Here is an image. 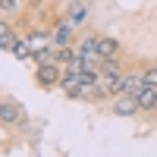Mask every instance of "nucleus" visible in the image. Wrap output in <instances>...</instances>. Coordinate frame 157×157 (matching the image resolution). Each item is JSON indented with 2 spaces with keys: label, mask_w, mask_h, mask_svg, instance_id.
Wrapping results in <instances>:
<instances>
[{
  "label": "nucleus",
  "mask_w": 157,
  "mask_h": 157,
  "mask_svg": "<svg viewBox=\"0 0 157 157\" xmlns=\"http://www.w3.org/2000/svg\"><path fill=\"white\" fill-rule=\"evenodd\" d=\"M101 75H126V66H123V60H120V57H110V60H104V66H101Z\"/></svg>",
  "instance_id": "12"
},
{
  "label": "nucleus",
  "mask_w": 157,
  "mask_h": 157,
  "mask_svg": "<svg viewBox=\"0 0 157 157\" xmlns=\"http://www.w3.org/2000/svg\"><path fill=\"white\" fill-rule=\"evenodd\" d=\"M98 50H101L104 60H110V57H123V44L116 41V38H110V35H101V38H98Z\"/></svg>",
  "instance_id": "7"
},
{
  "label": "nucleus",
  "mask_w": 157,
  "mask_h": 157,
  "mask_svg": "<svg viewBox=\"0 0 157 157\" xmlns=\"http://www.w3.org/2000/svg\"><path fill=\"white\" fill-rule=\"evenodd\" d=\"M32 78H35V85L41 91H54L63 82V66H60V63H41V66H35Z\"/></svg>",
  "instance_id": "1"
},
{
  "label": "nucleus",
  "mask_w": 157,
  "mask_h": 157,
  "mask_svg": "<svg viewBox=\"0 0 157 157\" xmlns=\"http://www.w3.org/2000/svg\"><path fill=\"white\" fill-rule=\"evenodd\" d=\"M98 38H101V35H85L82 41H78L75 50H78V54H101V50H98Z\"/></svg>",
  "instance_id": "13"
},
{
  "label": "nucleus",
  "mask_w": 157,
  "mask_h": 157,
  "mask_svg": "<svg viewBox=\"0 0 157 157\" xmlns=\"http://www.w3.org/2000/svg\"><path fill=\"white\" fill-rule=\"evenodd\" d=\"M101 85H104V91H107L110 101L116 94H123V75H101Z\"/></svg>",
  "instance_id": "10"
},
{
  "label": "nucleus",
  "mask_w": 157,
  "mask_h": 157,
  "mask_svg": "<svg viewBox=\"0 0 157 157\" xmlns=\"http://www.w3.org/2000/svg\"><path fill=\"white\" fill-rule=\"evenodd\" d=\"M141 88H145V72L141 69H126V75H123V94L138 98Z\"/></svg>",
  "instance_id": "5"
},
{
  "label": "nucleus",
  "mask_w": 157,
  "mask_h": 157,
  "mask_svg": "<svg viewBox=\"0 0 157 157\" xmlns=\"http://www.w3.org/2000/svg\"><path fill=\"white\" fill-rule=\"evenodd\" d=\"M141 72H145V85H151V88H157V63H154V66H145V69H141Z\"/></svg>",
  "instance_id": "14"
},
{
  "label": "nucleus",
  "mask_w": 157,
  "mask_h": 157,
  "mask_svg": "<svg viewBox=\"0 0 157 157\" xmlns=\"http://www.w3.org/2000/svg\"><path fill=\"white\" fill-rule=\"evenodd\" d=\"M22 35H16L13 32V25H10V19H3V25H0V47L6 50V54H13V47H16V41H19Z\"/></svg>",
  "instance_id": "9"
},
{
  "label": "nucleus",
  "mask_w": 157,
  "mask_h": 157,
  "mask_svg": "<svg viewBox=\"0 0 157 157\" xmlns=\"http://www.w3.org/2000/svg\"><path fill=\"white\" fill-rule=\"evenodd\" d=\"M25 41H29L32 54L54 47V35H50V25H47V29H29V32H25Z\"/></svg>",
  "instance_id": "3"
},
{
  "label": "nucleus",
  "mask_w": 157,
  "mask_h": 157,
  "mask_svg": "<svg viewBox=\"0 0 157 157\" xmlns=\"http://www.w3.org/2000/svg\"><path fill=\"white\" fill-rule=\"evenodd\" d=\"M0 13H3V19L22 16L25 13V0H0Z\"/></svg>",
  "instance_id": "11"
},
{
  "label": "nucleus",
  "mask_w": 157,
  "mask_h": 157,
  "mask_svg": "<svg viewBox=\"0 0 157 157\" xmlns=\"http://www.w3.org/2000/svg\"><path fill=\"white\" fill-rule=\"evenodd\" d=\"M138 107H141V113H145V116H157V88H151V85L141 88Z\"/></svg>",
  "instance_id": "6"
},
{
  "label": "nucleus",
  "mask_w": 157,
  "mask_h": 157,
  "mask_svg": "<svg viewBox=\"0 0 157 157\" xmlns=\"http://www.w3.org/2000/svg\"><path fill=\"white\" fill-rule=\"evenodd\" d=\"M0 123H3L6 129H10V126H22V123H25L22 104L13 101V98H3V101H0Z\"/></svg>",
  "instance_id": "2"
},
{
  "label": "nucleus",
  "mask_w": 157,
  "mask_h": 157,
  "mask_svg": "<svg viewBox=\"0 0 157 157\" xmlns=\"http://www.w3.org/2000/svg\"><path fill=\"white\" fill-rule=\"evenodd\" d=\"M66 16H69V22L75 25V29H82V25H85V19H88V6H85V0H69Z\"/></svg>",
  "instance_id": "8"
},
{
  "label": "nucleus",
  "mask_w": 157,
  "mask_h": 157,
  "mask_svg": "<svg viewBox=\"0 0 157 157\" xmlns=\"http://www.w3.org/2000/svg\"><path fill=\"white\" fill-rule=\"evenodd\" d=\"M110 110H113L116 116H135V113H141L138 98H132V94H116L113 104H110Z\"/></svg>",
  "instance_id": "4"
}]
</instances>
